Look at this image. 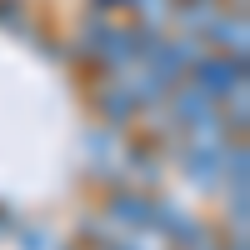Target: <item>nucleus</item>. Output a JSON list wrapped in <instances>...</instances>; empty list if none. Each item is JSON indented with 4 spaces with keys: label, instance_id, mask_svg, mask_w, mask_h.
I'll list each match as a JSON object with an SVG mask.
<instances>
[{
    "label": "nucleus",
    "instance_id": "nucleus-2",
    "mask_svg": "<svg viewBox=\"0 0 250 250\" xmlns=\"http://www.w3.org/2000/svg\"><path fill=\"white\" fill-rule=\"evenodd\" d=\"M170 115L190 125V135H220V100H210L200 85H180L170 95Z\"/></svg>",
    "mask_w": 250,
    "mask_h": 250
},
{
    "label": "nucleus",
    "instance_id": "nucleus-3",
    "mask_svg": "<svg viewBox=\"0 0 250 250\" xmlns=\"http://www.w3.org/2000/svg\"><path fill=\"white\" fill-rule=\"evenodd\" d=\"M110 220L135 225V230H150V220H155V200L140 195V190H115V195H110Z\"/></svg>",
    "mask_w": 250,
    "mask_h": 250
},
{
    "label": "nucleus",
    "instance_id": "nucleus-4",
    "mask_svg": "<svg viewBox=\"0 0 250 250\" xmlns=\"http://www.w3.org/2000/svg\"><path fill=\"white\" fill-rule=\"evenodd\" d=\"M95 110H100V120H110V130H120V125H130V120H135L140 100H135L130 85H110V90H100V95H95Z\"/></svg>",
    "mask_w": 250,
    "mask_h": 250
},
{
    "label": "nucleus",
    "instance_id": "nucleus-1",
    "mask_svg": "<svg viewBox=\"0 0 250 250\" xmlns=\"http://www.w3.org/2000/svg\"><path fill=\"white\" fill-rule=\"evenodd\" d=\"M190 85H200L210 100H230L245 95V50H225V55H195L190 60Z\"/></svg>",
    "mask_w": 250,
    "mask_h": 250
}]
</instances>
